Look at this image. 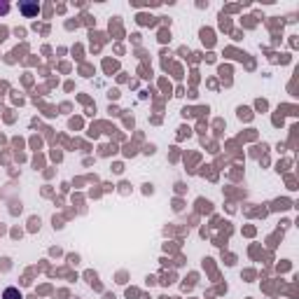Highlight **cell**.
I'll use <instances>...</instances> for the list:
<instances>
[{
  "instance_id": "6da1fadb",
  "label": "cell",
  "mask_w": 299,
  "mask_h": 299,
  "mask_svg": "<svg viewBox=\"0 0 299 299\" xmlns=\"http://www.w3.org/2000/svg\"><path fill=\"white\" fill-rule=\"evenodd\" d=\"M19 10L26 14V17H35V14L40 12V5H38V3H21Z\"/></svg>"
},
{
  "instance_id": "7a4b0ae2",
  "label": "cell",
  "mask_w": 299,
  "mask_h": 299,
  "mask_svg": "<svg viewBox=\"0 0 299 299\" xmlns=\"http://www.w3.org/2000/svg\"><path fill=\"white\" fill-rule=\"evenodd\" d=\"M3 299H24L19 292V287H5V292H3Z\"/></svg>"
}]
</instances>
